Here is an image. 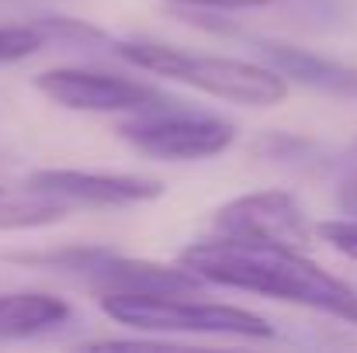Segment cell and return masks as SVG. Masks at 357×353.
I'll return each mask as SVG.
<instances>
[{
  "instance_id": "cell-8",
  "label": "cell",
  "mask_w": 357,
  "mask_h": 353,
  "mask_svg": "<svg viewBox=\"0 0 357 353\" xmlns=\"http://www.w3.org/2000/svg\"><path fill=\"white\" fill-rule=\"evenodd\" d=\"M84 277L98 295H195L205 288V281L184 263L174 267L139 256H119L115 249H108Z\"/></svg>"
},
{
  "instance_id": "cell-9",
  "label": "cell",
  "mask_w": 357,
  "mask_h": 353,
  "mask_svg": "<svg viewBox=\"0 0 357 353\" xmlns=\"http://www.w3.org/2000/svg\"><path fill=\"white\" fill-rule=\"evenodd\" d=\"M260 52L271 59V66L281 77H291L305 87L326 91V94H357V70L337 59H326L319 52L284 45V42H260Z\"/></svg>"
},
{
  "instance_id": "cell-5",
  "label": "cell",
  "mask_w": 357,
  "mask_h": 353,
  "mask_svg": "<svg viewBox=\"0 0 357 353\" xmlns=\"http://www.w3.org/2000/svg\"><path fill=\"white\" fill-rule=\"evenodd\" d=\"M35 87L73 111H119V115H132V111H146L156 104H167L170 97L160 94L149 84L128 80L119 73H101V70H80V66H59V70H45L35 77Z\"/></svg>"
},
{
  "instance_id": "cell-17",
  "label": "cell",
  "mask_w": 357,
  "mask_h": 353,
  "mask_svg": "<svg viewBox=\"0 0 357 353\" xmlns=\"http://www.w3.org/2000/svg\"><path fill=\"white\" fill-rule=\"evenodd\" d=\"M181 7H202V10H246V7H264L271 0H174Z\"/></svg>"
},
{
  "instance_id": "cell-15",
  "label": "cell",
  "mask_w": 357,
  "mask_h": 353,
  "mask_svg": "<svg viewBox=\"0 0 357 353\" xmlns=\"http://www.w3.org/2000/svg\"><path fill=\"white\" fill-rule=\"evenodd\" d=\"M35 24L45 31V38H63V42H101L105 38L98 28L84 21H70V17H38Z\"/></svg>"
},
{
  "instance_id": "cell-2",
  "label": "cell",
  "mask_w": 357,
  "mask_h": 353,
  "mask_svg": "<svg viewBox=\"0 0 357 353\" xmlns=\"http://www.w3.org/2000/svg\"><path fill=\"white\" fill-rule=\"evenodd\" d=\"M125 63L149 70L156 77L181 80L202 94L246 104V108H274L288 97V80L274 66H260L233 56H198L167 42H119L115 45Z\"/></svg>"
},
{
  "instance_id": "cell-3",
  "label": "cell",
  "mask_w": 357,
  "mask_h": 353,
  "mask_svg": "<svg viewBox=\"0 0 357 353\" xmlns=\"http://www.w3.org/2000/svg\"><path fill=\"white\" fill-rule=\"evenodd\" d=\"M105 315L139 333H195V336H239L271 340L274 329L264 315L236 305L188 301L184 295H101Z\"/></svg>"
},
{
  "instance_id": "cell-13",
  "label": "cell",
  "mask_w": 357,
  "mask_h": 353,
  "mask_svg": "<svg viewBox=\"0 0 357 353\" xmlns=\"http://www.w3.org/2000/svg\"><path fill=\"white\" fill-rule=\"evenodd\" d=\"M45 31L38 24H0V63H17L45 49Z\"/></svg>"
},
{
  "instance_id": "cell-7",
  "label": "cell",
  "mask_w": 357,
  "mask_h": 353,
  "mask_svg": "<svg viewBox=\"0 0 357 353\" xmlns=\"http://www.w3.org/2000/svg\"><path fill=\"white\" fill-rule=\"evenodd\" d=\"M28 187H38L70 208L91 205V208H125L156 201L163 194V184L156 177L139 173H94V170H35L24 180Z\"/></svg>"
},
{
  "instance_id": "cell-4",
  "label": "cell",
  "mask_w": 357,
  "mask_h": 353,
  "mask_svg": "<svg viewBox=\"0 0 357 353\" xmlns=\"http://www.w3.org/2000/svg\"><path fill=\"white\" fill-rule=\"evenodd\" d=\"M119 135L139 152L167 159V163H184V159H208L219 156L233 146L236 125L212 111H191L181 108L177 101L132 111L119 125Z\"/></svg>"
},
{
  "instance_id": "cell-6",
  "label": "cell",
  "mask_w": 357,
  "mask_h": 353,
  "mask_svg": "<svg viewBox=\"0 0 357 353\" xmlns=\"http://www.w3.org/2000/svg\"><path fill=\"white\" fill-rule=\"evenodd\" d=\"M215 235L250 239V242H278L291 249H305L312 239V226L302 205L288 191H253L226 201L212 215Z\"/></svg>"
},
{
  "instance_id": "cell-10",
  "label": "cell",
  "mask_w": 357,
  "mask_h": 353,
  "mask_svg": "<svg viewBox=\"0 0 357 353\" xmlns=\"http://www.w3.org/2000/svg\"><path fill=\"white\" fill-rule=\"evenodd\" d=\"M73 315L70 301L49 291H7L0 295V343L31 340L38 333L59 329Z\"/></svg>"
},
{
  "instance_id": "cell-16",
  "label": "cell",
  "mask_w": 357,
  "mask_h": 353,
  "mask_svg": "<svg viewBox=\"0 0 357 353\" xmlns=\"http://www.w3.org/2000/svg\"><path fill=\"white\" fill-rule=\"evenodd\" d=\"M337 201H340L344 215H357V159L347 166V173H344V180H340Z\"/></svg>"
},
{
  "instance_id": "cell-12",
  "label": "cell",
  "mask_w": 357,
  "mask_h": 353,
  "mask_svg": "<svg viewBox=\"0 0 357 353\" xmlns=\"http://www.w3.org/2000/svg\"><path fill=\"white\" fill-rule=\"evenodd\" d=\"M108 249L105 246H59L45 253H3L10 263H28V267H49V270H70V274H87Z\"/></svg>"
},
{
  "instance_id": "cell-14",
  "label": "cell",
  "mask_w": 357,
  "mask_h": 353,
  "mask_svg": "<svg viewBox=\"0 0 357 353\" xmlns=\"http://www.w3.org/2000/svg\"><path fill=\"white\" fill-rule=\"evenodd\" d=\"M316 235L323 242H330L337 253L357 260V215H344V219H326L316 226Z\"/></svg>"
},
{
  "instance_id": "cell-11",
  "label": "cell",
  "mask_w": 357,
  "mask_h": 353,
  "mask_svg": "<svg viewBox=\"0 0 357 353\" xmlns=\"http://www.w3.org/2000/svg\"><path fill=\"white\" fill-rule=\"evenodd\" d=\"M70 215V205L38 191V187H17L7 191L0 187V233H17V229H42Z\"/></svg>"
},
{
  "instance_id": "cell-1",
  "label": "cell",
  "mask_w": 357,
  "mask_h": 353,
  "mask_svg": "<svg viewBox=\"0 0 357 353\" xmlns=\"http://www.w3.org/2000/svg\"><path fill=\"white\" fill-rule=\"evenodd\" d=\"M181 263L191 274H198L205 284L305 305V308L326 312L333 319L357 326V291L340 277L326 274L319 263H312L302 249L212 235V239L184 246Z\"/></svg>"
}]
</instances>
